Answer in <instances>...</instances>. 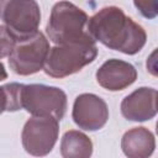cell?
I'll return each instance as SVG.
<instances>
[{
  "label": "cell",
  "instance_id": "obj_1",
  "mask_svg": "<svg viewBox=\"0 0 158 158\" xmlns=\"http://www.w3.org/2000/svg\"><path fill=\"white\" fill-rule=\"evenodd\" d=\"M88 30L94 41L128 56L138 53L147 41L144 28L117 6L99 10L89 19Z\"/></svg>",
  "mask_w": 158,
  "mask_h": 158
},
{
  "label": "cell",
  "instance_id": "obj_2",
  "mask_svg": "<svg viewBox=\"0 0 158 158\" xmlns=\"http://www.w3.org/2000/svg\"><path fill=\"white\" fill-rule=\"evenodd\" d=\"M85 11L69 1L56 2L46 26L48 38L57 46L95 44L88 30Z\"/></svg>",
  "mask_w": 158,
  "mask_h": 158
},
{
  "label": "cell",
  "instance_id": "obj_3",
  "mask_svg": "<svg viewBox=\"0 0 158 158\" xmlns=\"http://www.w3.org/2000/svg\"><path fill=\"white\" fill-rule=\"evenodd\" d=\"M0 19L15 42L30 38L38 32L40 5L33 0H0Z\"/></svg>",
  "mask_w": 158,
  "mask_h": 158
},
{
  "label": "cell",
  "instance_id": "obj_4",
  "mask_svg": "<svg viewBox=\"0 0 158 158\" xmlns=\"http://www.w3.org/2000/svg\"><path fill=\"white\" fill-rule=\"evenodd\" d=\"M96 56L98 47L95 44L54 46L49 48L43 70L52 78H65L94 62Z\"/></svg>",
  "mask_w": 158,
  "mask_h": 158
},
{
  "label": "cell",
  "instance_id": "obj_5",
  "mask_svg": "<svg viewBox=\"0 0 158 158\" xmlns=\"http://www.w3.org/2000/svg\"><path fill=\"white\" fill-rule=\"evenodd\" d=\"M22 109L37 117H53L60 121L67 110V95L57 86L23 84Z\"/></svg>",
  "mask_w": 158,
  "mask_h": 158
},
{
  "label": "cell",
  "instance_id": "obj_6",
  "mask_svg": "<svg viewBox=\"0 0 158 158\" xmlns=\"http://www.w3.org/2000/svg\"><path fill=\"white\" fill-rule=\"evenodd\" d=\"M49 42L42 32H37L30 38L15 42L9 54V64L14 73L19 75H31L40 72L47 59Z\"/></svg>",
  "mask_w": 158,
  "mask_h": 158
},
{
  "label": "cell",
  "instance_id": "obj_7",
  "mask_svg": "<svg viewBox=\"0 0 158 158\" xmlns=\"http://www.w3.org/2000/svg\"><path fill=\"white\" fill-rule=\"evenodd\" d=\"M59 133L58 121L53 117L28 118L22 130V146L25 151L35 157L47 156L54 147Z\"/></svg>",
  "mask_w": 158,
  "mask_h": 158
},
{
  "label": "cell",
  "instance_id": "obj_8",
  "mask_svg": "<svg viewBox=\"0 0 158 158\" xmlns=\"http://www.w3.org/2000/svg\"><path fill=\"white\" fill-rule=\"evenodd\" d=\"M72 117L79 128L85 131H96L106 125L109 109L100 96L85 93L75 98Z\"/></svg>",
  "mask_w": 158,
  "mask_h": 158
},
{
  "label": "cell",
  "instance_id": "obj_9",
  "mask_svg": "<svg viewBox=\"0 0 158 158\" xmlns=\"http://www.w3.org/2000/svg\"><path fill=\"white\" fill-rule=\"evenodd\" d=\"M121 114L130 121H147L157 115V90L142 86L121 102Z\"/></svg>",
  "mask_w": 158,
  "mask_h": 158
},
{
  "label": "cell",
  "instance_id": "obj_10",
  "mask_svg": "<svg viewBox=\"0 0 158 158\" xmlns=\"http://www.w3.org/2000/svg\"><path fill=\"white\" fill-rule=\"evenodd\" d=\"M137 79L136 68L121 59H109L96 72L98 83L110 91L123 90L125 88L133 84Z\"/></svg>",
  "mask_w": 158,
  "mask_h": 158
},
{
  "label": "cell",
  "instance_id": "obj_11",
  "mask_svg": "<svg viewBox=\"0 0 158 158\" xmlns=\"http://www.w3.org/2000/svg\"><path fill=\"white\" fill-rule=\"evenodd\" d=\"M121 148L127 158H149L156 148L154 135L146 127L131 128L122 136Z\"/></svg>",
  "mask_w": 158,
  "mask_h": 158
},
{
  "label": "cell",
  "instance_id": "obj_12",
  "mask_svg": "<svg viewBox=\"0 0 158 158\" xmlns=\"http://www.w3.org/2000/svg\"><path fill=\"white\" fill-rule=\"evenodd\" d=\"M60 154L63 158H90L93 154V142L80 131H67L62 137Z\"/></svg>",
  "mask_w": 158,
  "mask_h": 158
},
{
  "label": "cell",
  "instance_id": "obj_13",
  "mask_svg": "<svg viewBox=\"0 0 158 158\" xmlns=\"http://www.w3.org/2000/svg\"><path fill=\"white\" fill-rule=\"evenodd\" d=\"M22 89L23 84L9 83L2 85L6 99V111H17L22 109Z\"/></svg>",
  "mask_w": 158,
  "mask_h": 158
},
{
  "label": "cell",
  "instance_id": "obj_14",
  "mask_svg": "<svg viewBox=\"0 0 158 158\" xmlns=\"http://www.w3.org/2000/svg\"><path fill=\"white\" fill-rule=\"evenodd\" d=\"M14 44H15V41L9 35L6 28L4 26H0V58L9 56L12 51Z\"/></svg>",
  "mask_w": 158,
  "mask_h": 158
},
{
  "label": "cell",
  "instance_id": "obj_15",
  "mask_svg": "<svg viewBox=\"0 0 158 158\" xmlns=\"http://www.w3.org/2000/svg\"><path fill=\"white\" fill-rule=\"evenodd\" d=\"M133 5L147 19H153L157 16V6H158L157 1H135Z\"/></svg>",
  "mask_w": 158,
  "mask_h": 158
},
{
  "label": "cell",
  "instance_id": "obj_16",
  "mask_svg": "<svg viewBox=\"0 0 158 158\" xmlns=\"http://www.w3.org/2000/svg\"><path fill=\"white\" fill-rule=\"evenodd\" d=\"M4 111H6V99H5L2 86H0V114H2Z\"/></svg>",
  "mask_w": 158,
  "mask_h": 158
},
{
  "label": "cell",
  "instance_id": "obj_17",
  "mask_svg": "<svg viewBox=\"0 0 158 158\" xmlns=\"http://www.w3.org/2000/svg\"><path fill=\"white\" fill-rule=\"evenodd\" d=\"M7 78V73H6V69L4 67V64L0 62V81L1 80H5Z\"/></svg>",
  "mask_w": 158,
  "mask_h": 158
}]
</instances>
